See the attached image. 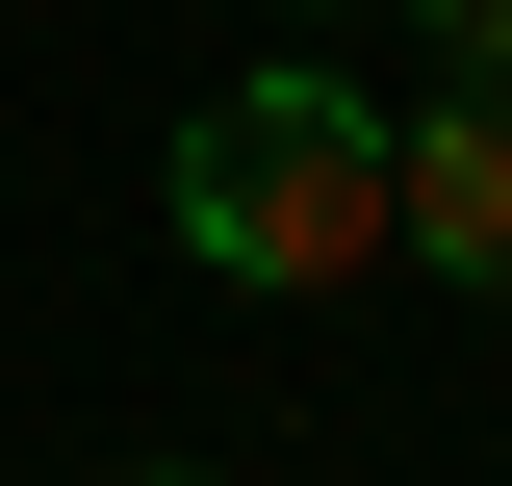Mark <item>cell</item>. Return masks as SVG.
I'll list each match as a JSON object with an SVG mask.
<instances>
[{"instance_id":"cell-1","label":"cell","mask_w":512,"mask_h":486,"mask_svg":"<svg viewBox=\"0 0 512 486\" xmlns=\"http://www.w3.org/2000/svg\"><path fill=\"white\" fill-rule=\"evenodd\" d=\"M154 205H180V256H205V282L333 307V282H384V103H359L333 52H256L231 103L180 128V180H154Z\"/></svg>"},{"instance_id":"cell-2","label":"cell","mask_w":512,"mask_h":486,"mask_svg":"<svg viewBox=\"0 0 512 486\" xmlns=\"http://www.w3.org/2000/svg\"><path fill=\"white\" fill-rule=\"evenodd\" d=\"M384 256H436L461 307H512V77H436L384 128Z\"/></svg>"},{"instance_id":"cell-3","label":"cell","mask_w":512,"mask_h":486,"mask_svg":"<svg viewBox=\"0 0 512 486\" xmlns=\"http://www.w3.org/2000/svg\"><path fill=\"white\" fill-rule=\"evenodd\" d=\"M436 26V77H512V0H410Z\"/></svg>"},{"instance_id":"cell-4","label":"cell","mask_w":512,"mask_h":486,"mask_svg":"<svg viewBox=\"0 0 512 486\" xmlns=\"http://www.w3.org/2000/svg\"><path fill=\"white\" fill-rule=\"evenodd\" d=\"M103 486H231V461H103Z\"/></svg>"},{"instance_id":"cell-5","label":"cell","mask_w":512,"mask_h":486,"mask_svg":"<svg viewBox=\"0 0 512 486\" xmlns=\"http://www.w3.org/2000/svg\"><path fill=\"white\" fill-rule=\"evenodd\" d=\"M282 26H359V0H282Z\"/></svg>"}]
</instances>
